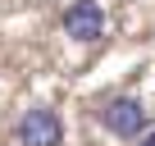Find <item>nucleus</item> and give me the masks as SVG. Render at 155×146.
I'll return each mask as SVG.
<instances>
[{"label":"nucleus","instance_id":"f257e3e1","mask_svg":"<svg viewBox=\"0 0 155 146\" xmlns=\"http://www.w3.org/2000/svg\"><path fill=\"white\" fill-rule=\"evenodd\" d=\"M96 119H101L105 132H114V137H146V132H150V110H146L137 96H110V101H101Z\"/></svg>","mask_w":155,"mask_h":146},{"label":"nucleus","instance_id":"f03ea898","mask_svg":"<svg viewBox=\"0 0 155 146\" xmlns=\"http://www.w3.org/2000/svg\"><path fill=\"white\" fill-rule=\"evenodd\" d=\"M14 137H18V146H59V141H64V123H59L55 110L37 105V110H28V114L18 119Z\"/></svg>","mask_w":155,"mask_h":146},{"label":"nucleus","instance_id":"20e7f679","mask_svg":"<svg viewBox=\"0 0 155 146\" xmlns=\"http://www.w3.org/2000/svg\"><path fill=\"white\" fill-rule=\"evenodd\" d=\"M141 146H155V132H146V137H141Z\"/></svg>","mask_w":155,"mask_h":146},{"label":"nucleus","instance_id":"7ed1b4c3","mask_svg":"<svg viewBox=\"0 0 155 146\" xmlns=\"http://www.w3.org/2000/svg\"><path fill=\"white\" fill-rule=\"evenodd\" d=\"M64 32L73 41H82V46L101 41L105 37V9H101V0H73V5L64 9Z\"/></svg>","mask_w":155,"mask_h":146}]
</instances>
